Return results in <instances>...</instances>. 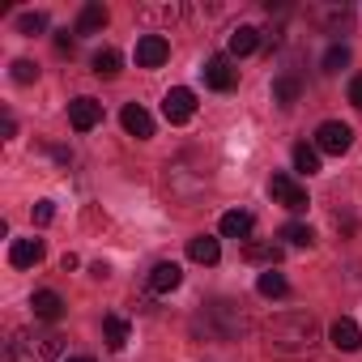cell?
<instances>
[{"mask_svg":"<svg viewBox=\"0 0 362 362\" xmlns=\"http://www.w3.org/2000/svg\"><path fill=\"white\" fill-rule=\"evenodd\" d=\"M52 218H56V205H52V201H39V205H35V222H39V226H47Z\"/></svg>","mask_w":362,"mask_h":362,"instance_id":"obj_29","label":"cell"},{"mask_svg":"<svg viewBox=\"0 0 362 362\" xmlns=\"http://www.w3.org/2000/svg\"><path fill=\"white\" fill-rule=\"evenodd\" d=\"M188 256L197 264H218L222 260V243L214 235H197V239H188Z\"/></svg>","mask_w":362,"mask_h":362,"instance_id":"obj_17","label":"cell"},{"mask_svg":"<svg viewBox=\"0 0 362 362\" xmlns=\"http://www.w3.org/2000/svg\"><path fill=\"white\" fill-rule=\"evenodd\" d=\"M64 349V337L52 332V328H18L5 358L9 362H56Z\"/></svg>","mask_w":362,"mask_h":362,"instance_id":"obj_3","label":"cell"},{"mask_svg":"<svg viewBox=\"0 0 362 362\" xmlns=\"http://www.w3.org/2000/svg\"><path fill=\"white\" fill-rule=\"evenodd\" d=\"M69 124H73L77 132L98 128V124H103V103H98V98H86V94L73 98V103H69Z\"/></svg>","mask_w":362,"mask_h":362,"instance_id":"obj_9","label":"cell"},{"mask_svg":"<svg viewBox=\"0 0 362 362\" xmlns=\"http://www.w3.org/2000/svg\"><path fill=\"white\" fill-rule=\"evenodd\" d=\"M119 64H124V60H119V52H115V47H103V52H94V60H90L94 77H107V81H111V77H119Z\"/></svg>","mask_w":362,"mask_h":362,"instance_id":"obj_21","label":"cell"},{"mask_svg":"<svg viewBox=\"0 0 362 362\" xmlns=\"http://www.w3.org/2000/svg\"><path fill=\"white\" fill-rule=\"evenodd\" d=\"M69 362H94V358H69Z\"/></svg>","mask_w":362,"mask_h":362,"instance_id":"obj_32","label":"cell"},{"mask_svg":"<svg viewBox=\"0 0 362 362\" xmlns=\"http://www.w3.org/2000/svg\"><path fill=\"white\" fill-rule=\"evenodd\" d=\"M205 86L209 90H235L239 86V69H235V60L230 56H209L205 60Z\"/></svg>","mask_w":362,"mask_h":362,"instance_id":"obj_7","label":"cell"},{"mask_svg":"<svg viewBox=\"0 0 362 362\" xmlns=\"http://www.w3.org/2000/svg\"><path fill=\"white\" fill-rule=\"evenodd\" d=\"M119 119H124V132H128V136H136V141H149V136H153V119H149V111H145L141 103H128V107L119 111Z\"/></svg>","mask_w":362,"mask_h":362,"instance_id":"obj_12","label":"cell"},{"mask_svg":"<svg viewBox=\"0 0 362 362\" xmlns=\"http://www.w3.org/2000/svg\"><path fill=\"white\" fill-rule=\"evenodd\" d=\"M349 103H354V107L362 111V73H358V77L349 81Z\"/></svg>","mask_w":362,"mask_h":362,"instance_id":"obj_30","label":"cell"},{"mask_svg":"<svg viewBox=\"0 0 362 362\" xmlns=\"http://www.w3.org/2000/svg\"><path fill=\"white\" fill-rule=\"evenodd\" d=\"M328 341H332L341 354H358V349H362V328H358L349 315H341V320H332V328H328Z\"/></svg>","mask_w":362,"mask_h":362,"instance_id":"obj_10","label":"cell"},{"mask_svg":"<svg viewBox=\"0 0 362 362\" xmlns=\"http://www.w3.org/2000/svg\"><path fill=\"white\" fill-rule=\"evenodd\" d=\"M184 286V269H179L175 260H158L153 269H149V290L153 294H170V290H179Z\"/></svg>","mask_w":362,"mask_h":362,"instance_id":"obj_11","label":"cell"},{"mask_svg":"<svg viewBox=\"0 0 362 362\" xmlns=\"http://www.w3.org/2000/svg\"><path fill=\"white\" fill-rule=\"evenodd\" d=\"M162 115H166L170 124H188V119L197 115V94H192L188 86L166 90V98H162Z\"/></svg>","mask_w":362,"mask_h":362,"instance_id":"obj_6","label":"cell"},{"mask_svg":"<svg viewBox=\"0 0 362 362\" xmlns=\"http://www.w3.org/2000/svg\"><path fill=\"white\" fill-rule=\"evenodd\" d=\"M30 307H35V320H43V324H56V320L64 315V298H60L56 290H39V294L30 298Z\"/></svg>","mask_w":362,"mask_h":362,"instance_id":"obj_15","label":"cell"},{"mask_svg":"<svg viewBox=\"0 0 362 362\" xmlns=\"http://www.w3.org/2000/svg\"><path fill=\"white\" fill-rule=\"evenodd\" d=\"M281 239H286L290 247H311V243H315L311 226H303V222H290V226H281Z\"/></svg>","mask_w":362,"mask_h":362,"instance_id":"obj_25","label":"cell"},{"mask_svg":"<svg viewBox=\"0 0 362 362\" xmlns=\"http://www.w3.org/2000/svg\"><path fill=\"white\" fill-rule=\"evenodd\" d=\"M294 170H298V175H315V170H320V149L307 145V141H298V145H294Z\"/></svg>","mask_w":362,"mask_h":362,"instance_id":"obj_23","label":"cell"},{"mask_svg":"<svg viewBox=\"0 0 362 362\" xmlns=\"http://www.w3.org/2000/svg\"><path fill=\"white\" fill-rule=\"evenodd\" d=\"M107 22H111L107 5H98V0H90V5L81 9V18H77V35H103V30H107Z\"/></svg>","mask_w":362,"mask_h":362,"instance_id":"obj_16","label":"cell"},{"mask_svg":"<svg viewBox=\"0 0 362 362\" xmlns=\"http://www.w3.org/2000/svg\"><path fill=\"white\" fill-rule=\"evenodd\" d=\"M243 328H247V315H243L239 303H230V298L205 303V307L197 311V320H192V332L205 337V341H239Z\"/></svg>","mask_w":362,"mask_h":362,"instance_id":"obj_2","label":"cell"},{"mask_svg":"<svg viewBox=\"0 0 362 362\" xmlns=\"http://www.w3.org/2000/svg\"><path fill=\"white\" fill-rule=\"evenodd\" d=\"M269 192H273V201H277L281 209H290V214H303V209L311 205V201H307V188H303V184H294V179H290V175H281V170L269 179Z\"/></svg>","mask_w":362,"mask_h":362,"instance_id":"obj_4","label":"cell"},{"mask_svg":"<svg viewBox=\"0 0 362 362\" xmlns=\"http://www.w3.org/2000/svg\"><path fill=\"white\" fill-rule=\"evenodd\" d=\"M170 60V43L162 35H141L136 39V69H158Z\"/></svg>","mask_w":362,"mask_h":362,"instance_id":"obj_8","label":"cell"},{"mask_svg":"<svg viewBox=\"0 0 362 362\" xmlns=\"http://www.w3.org/2000/svg\"><path fill=\"white\" fill-rule=\"evenodd\" d=\"M35 77H39V69H35L30 60H13V81H18V86H30Z\"/></svg>","mask_w":362,"mask_h":362,"instance_id":"obj_28","label":"cell"},{"mask_svg":"<svg viewBox=\"0 0 362 362\" xmlns=\"http://www.w3.org/2000/svg\"><path fill=\"white\" fill-rule=\"evenodd\" d=\"M39 260H43V239H13V247H9L13 269H35Z\"/></svg>","mask_w":362,"mask_h":362,"instance_id":"obj_13","label":"cell"},{"mask_svg":"<svg viewBox=\"0 0 362 362\" xmlns=\"http://www.w3.org/2000/svg\"><path fill=\"white\" fill-rule=\"evenodd\" d=\"M18 30L30 35V39L43 35V30H47V13H22V18H18Z\"/></svg>","mask_w":362,"mask_h":362,"instance_id":"obj_27","label":"cell"},{"mask_svg":"<svg viewBox=\"0 0 362 362\" xmlns=\"http://www.w3.org/2000/svg\"><path fill=\"white\" fill-rule=\"evenodd\" d=\"M315 345H320V320L311 311H281L264 324V349L273 358L298 362V358H311Z\"/></svg>","mask_w":362,"mask_h":362,"instance_id":"obj_1","label":"cell"},{"mask_svg":"<svg viewBox=\"0 0 362 362\" xmlns=\"http://www.w3.org/2000/svg\"><path fill=\"white\" fill-rule=\"evenodd\" d=\"M256 290H260L264 298H281V294L290 290V281H286L281 273H273V269H264V273L256 277Z\"/></svg>","mask_w":362,"mask_h":362,"instance_id":"obj_24","label":"cell"},{"mask_svg":"<svg viewBox=\"0 0 362 362\" xmlns=\"http://www.w3.org/2000/svg\"><path fill=\"white\" fill-rule=\"evenodd\" d=\"M226 239H252V230H256V218L247 214V209H230V214H222V226H218Z\"/></svg>","mask_w":362,"mask_h":362,"instance_id":"obj_14","label":"cell"},{"mask_svg":"<svg viewBox=\"0 0 362 362\" xmlns=\"http://www.w3.org/2000/svg\"><path fill=\"white\" fill-rule=\"evenodd\" d=\"M349 145H354V128H349V124L324 119V124L315 128V149H320V153H337V158H341Z\"/></svg>","mask_w":362,"mask_h":362,"instance_id":"obj_5","label":"cell"},{"mask_svg":"<svg viewBox=\"0 0 362 362\" xmlns=\"http://www.w3.org/2000/svg\"><path fill=\"white\" fill-rule=\"evenodd\" d=\"M349 64V47H341V43H332L328 52H324V73H341Z\"/></svg>","mask_w":362,"mask_h":362,"instance_id":"obj_26","label":"cell"},{"mask_svg":"<svg viewBox=\"0 0 362 362\" xmlns=\"http://www.w3.org/2000/svg\"><path fill=\"white\" fill-rule=\"evenodd\" d=\"M260 47V30L256 26H235L230 30V56H252Z\"/></svg>","mask_w":362,"mask_h":362,"instance_id":"obj_19","label":"cell"},{"mask_svg":"<svg viewBox=\"0 0 362 362\" xmlns=\"http://www.w3.org/2000/svg\"><path fill=\"white\" fill-rule=\"evenodd\" d=\"M243 256L252 260V264H277L281 260V243H273V239H247V247H243Z\"/></svg>","mask_w":362,"mask_h":362,"instance_id":"obj_18","label":"cell"},{"mask_svg":"<svg viewBox=\"0 0 362 362\" xmlns=\"http://www.w3.org/2000/svg\"><path fill=\"white\" fill-rule=\"evenodd\" d=\"M103 341H107V349L119 354V349L128 345V320H124V315H107V320H103Z\"/></svg>","mask_w":362,"mask_h":362,"instance_id":"obj_20","label":"cell"},{"mask_svg":"<svg viewBox=\"0 0 362 362\" xmlns=\"http://www.w3.org/2000/svg\"><path fill=\"white\" fill-rule=\"evenodd\" d=\"M56 47H60V52H73V39H69V30H64V35H56Z\"/></svg>","mask_w":362,"mask_h":362,"instance_id":"obj_31","label":"cell"},{"mask_svg":"<svg viewBox=\"0 0 362 362\" xmlns=\"http://www.w3.org/2000/svg\"><path fill=\"white\" fill-rule=\"evenodd\" d=\"M298 90H303V86H298V77H290V73H286V77H277V81H273V103L290 111V107L298 103Z\"/></svg>","mask_w":362,"mask_h":362,"instance_id":"obj_22","label":"cell"}]
</instances>
